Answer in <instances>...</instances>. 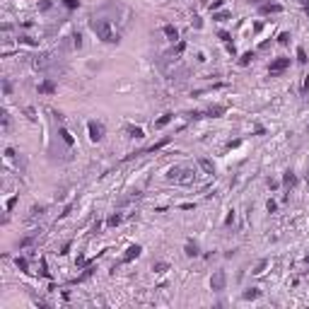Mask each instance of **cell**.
I'll list each match as a JSON object with an SVG mask.
<instances>
[{
    "label": "cell",
    "instance_id": "6da1fadb",
    "mask_svg": "<svg viewBox=\"0 0 309 309\" xmlns=\"http://www.w3.org/2000/svg\"><path fill=\"white\" fill-rule=\"evenodd\" d=\"M90 29L106 44H118L121 41V34L111 27V19H104V17H92L90 19Z\"/></svg>",
    "mask_w": 309,
    "mask_h": 309
},
{
    "label": "cell",
    "instance_id": "7a4b0ae2",
    "mask_svg": "<svg viewBox=\"0 0 309 309\" xmlns=\"http://www.w3.org/2000/svg\"><path fill=\"white\" fill-rule=\"evenodd\" d=\"M87 133H90V140H92V143H99L101 138H104V133H106V128H104V123H101V121H94V118H92L90 123H87Z\"/></svg>",
    "mask_w": 309,
    "mask_h": 309
},
{
    "label": "cell",
    "instance_id": "3957f363",
    "mask_svg": "<svg viewBox=\"0 0 309 309\" xmlns=\"http://www.w3.org/2000/svg\"><path fill=\"white\" fill-rule=\"evenodd\" d=\"M285 68H290V58H275V61L268 65V73H271V75H278V73H282Z\"/></svg>",
    "mask_w": 309,
    "mask_h": 309
},
{
    "label": "cell",
    "instance_id": "277c9868",
    "mask_svg": "<svg viewBox=\"0 0 309 309\" xmlns=\"http://www.w3.org/2000/svg\"><path fill=\"white\" fill-rule=\"evenodd\" d=\"M225 282H227V275H225L222 271H218L213 278H210V287H213L215 292H220V290H225Z\"/></svg>",
    "mask_w": 309,
    "mask_h": 309
},
{
    "label": "cell",
    "instance_id": "5b68a950",
    "mask_svg": "<svg viewBox=\"0 0 309 309\" xmlns=\"http://www.w3.org/2000/svg\"><path fill=\"white\" fill-rule=\"evenodd\" d=\"M140 251H143V246H140V244H130V246L126 249V254H123V263H130L133 258H138V256H140Z\"/></svg>",
    "mask_w": 309,
    "mask_h": 309
},
{
    "label": "cell",
    "instance_id": "8992f818",
    "mask_svg": "<svg viewBox=\"0 0 309 309\" xmlns=\"http://www.w3.org/2000/svg\"><path fill=\"white\" fill-rule=\"evenodd\" d=\"M37 90H39V94H53L58 87H56V82H53V80H44V82H39Z\"/></svg>",
    "mask_w": 309,
    "mask_h": 309
},
{
    "label": "cell",
    "instance_id": "52a82bcc",
    "mask_svg": "<svg viewBox=\"0 0 309 309\" xmlns=\"http://www.w3.org/2000/svg\"><path fill=\"white\" fill-rule=\"evenodd\" d=\"M126 133H128V138H135V140H140V138H145V133H143V128H140V126H133V123H128V126H126Z\"/></svg>",
    "mask_w": 309,
    "mask_h": 309
},
{
    "label": "cell",
    "instance_id": "ba28073f",
    "mask_svg": "<svg viewBox=\"0 0 309 309\" xmlns=\"http://www.w3.org/2000/svg\"><path fill=\"white\" fill-rule=\"evenodd\" d=\"M162 32L167 34V39H169V41H179V29L174 27V24H164Z\"/></svg>",
    "mask_w": 309,
    "mask_h": 309
},
{
    "label": "cell",
    "instance_id": "9c48e42d",
    "mask_svg": "<svg viewBox=\"0 0 309 309\" xmlns=\"http://www.w3.org/2000/svg\"><path fill=\"white\" fill-rule=\"evenodd\" d=\"M58 133H61V138H63V143H65L68 147H73V145H75V140H73V135H70V130H68L63 123H61V128H58Z\"/></svg>",
    "mask_w": 309,
    "mask_h": 309
},
{
    "label": "cell",
    "instance_id": "30bf717a",
    "mask_svg": "<svg viewBox=\"0 0 309 309\" xmlns=\"http://www.w3.org/2000/svg\"><path fill=\"white\" fill-rule=\"evenodd\" d=\"M225 111H227V106H225V104H215V106H210L205 114H208V116H213V118H218V116H222Z\"/></svg>",
    "mask_w": 309,
    "mask_h": 309
},
{
    "label": "cell",
    "instance_id": "8fae6325",
    "mask_svg": "<svg viewBox=\"0 0 309 309\" xmlns=\"http://www.w3.org/2000/svg\"><path fill=\"white\" fill-rule=\"evenodd\" d=\"M271 12H282V7L278 2H266V5H261V15H271Z\"/></svg>",
    "mask_w": 309,
    "mask_h": 309
},
{
    "label": "cell",
    "instance_id": "7c38bea8",
    "mask_svg": "<svg viewBox=\"0 0 309 309\" xmlns=\"http://www.w3.org/2000/svg\"><path fill=\"white\" fill-rule=\"evenodd\" d=\"M282 184H285V186H297V176H295V172H290V169H287V172L282 174Z\"/></svg>",
    "mask_w": 309,
    "mask_h": 309
},
{
    "label": "cell",
    "instance_id": "4fadbf2b",
    "mask_svg": "<svg viewBox=\"0 0 309 309\" xmlns=\"http://www.w3.org/2000/svg\"><path fill=\"white\" fill-rule=\"evenodd\" d=\"M184 254L186 256H198V244H196V242H191V239H189V242H186V246H184Z\"/></svg>",
    "mask_w": 309,
    "mask_h": 309
},
{
    "label": "cell",
    "instance_id": "5bb4252c",
    "mask_svg": "<svg viewBox=\"0 0 309 309\" xmlns=\"http://www.w3.org/2000/svg\"><path fill=\"white\" fill-rule=\"evenodd\" d=\"M242 297H244V300H256V297H261V290H258V287H249Z\"/></svg>",
    "mask_w": 309,
    "mask_h": 309
},
{
    "label": "cell",
    "instance_id": "9a60e30c",
    "mask_svg": "<svg viewBox=\"0 0 309 309\" xmlns=\"http://www.w3.org/2000/svg\"><path fill=\"white\" fill-rule=\"evenodd\" d=\"M169 121H172V114H164L162 118H157V121H154V128H164Z\"/></svg>",
    "mask_w": 309,
    "mask_h": 309
},
{
    "label": "cell",
    "instance_id": "2e32d148",
    "mask_svg": "<svg viewBox=\"0 0 309 309\" xmlns=\"http://www.w3.org/2000/svg\"><path fill=\"white\" fill-rule=\"evenodd\" d=\"M198 164L205 169V174H213V172H215V167H213V162H210V159H198Z\"/></svg>",
    "mask_w": 309,
    "mask_h": 309
},
{
    "label": "cell",
    "instance_id": "e0dca14e",
    "mask_svg": "<svg viewBox=\"0 0 309 309\" xmlns=\"http://www.w3.org/2000/svg\"><path fill=\"white\" fill-rule=\"evenodd\" d=\"M251 61H254V51H249V53L242 56V58H239V65H249Z\"/></svg>",
    "mask_w": 309,
    "mask_h": 309
},
{
    "label": "cell",
    "instance_id": "ac0fdd59",
    "mask_svg": "<svg viewBox=\"0 0 309 309\" xmlns=\"http://www.w3.org/2000/svg\"><path fill=\"white\" fill-rule=\"evenodd\" d=\"M121 220H123V215H118V213H116V215H111V218L106 220V225H109V227H116Z\"/></svg>",
    "mask_w": 309,
    "mask_h": 309
},
{
    "label": "cell",
    "instance_id": "d6986e66",
    "mask_svg": "<svg viewBox=\"0 0 309 309\" xmlns=\"http://www.w3.org/2000/svg\"><path fill=\"white\" fill-rule=\"evenodd\" d=\"M63 5L68 10H77V7H80V0H63Z\"/></svg>",
    "mask_w": 309,
    "mask_h": 309
},
{
    "label": "cell",
    "instance_id": "ffe728a7",
    "mask_svg": "<svg viewBox=\"0 0 309 309\" xmlns=\"http://www.w3.org/2000/svg\"><path fill=\"white\" fill-rule=\"evenodd\" d=\"M15 263H17V268H19V271H27V268H29L27 258H19V256H17V258H15Z\"/></svg>",
    "mask_w": 309,
    "mask_h": 309
},
{
    "label": "cell",
    "instance_id": "44dd1931",
    "mask_svg": "<svg viewBox=\"0 0 309 309\" xmlns=\"http://www.w3.org/2000/svg\"><path fill=\"white\" fill-rule=\"evenodd\" d=\"M287 41H290V34H287V32H280V34H278V44H287Z\"/></svg>",
    "mask_w": 309,
    "mask_h": 309
},
{
    "label": "cell",
    "instance_id": "7402d4cb",
    "mask_svg": "<svg viewBox=\"0 0 309 309\" xmlns=\"http://www.w3.org/2000/svg\"><path fill=\"white\" fill-rule=\"evenodd\" d=\"M297 61H300V63H307V51H304V48H297Z\"/></svg>",
    "mask_w": 309,
    "mask_h": 309
},
{
    "label": "cell",
    "instance_id": "603a6c76",
    "mask_svg": "<svg viewBox=\"0 0 309 309\" xmlns=\"http://www.w3.org/2000/svg\"><path fill=\"white\" fill-rule=\"evenodd\" d=\"M229 17H232L229 12H218V15H215L213 19H220V22H225V19H229Z\"/></svg>",
    "mask_w": 309,
    "mask_h": 309
},
{
    "label": "cell",
    "instance_id": "cb8c5ba5",
    "mask_svg": "<svg viewBox=\"0 0 309 309\" xmlns=\"http://www.w3.org/2000/svg\"><path fill=\"white\" fill-rule=\"evenodd\" d=\"M222 5H225V0H213V2H210V10H218V7H222Z\"/></svg>",
    "mask_w": 309,
    "mask_h": 309
},
{
    "label": "cell",
    "instance_id": "d4e9b609",
    "mask_svg": "<svg viewBox=\"0 0 309 309\" xmlns=\"http://www.w3.org/2000/svg\"><path fill=\"white\" fill-rule=\"evenodd\" d=\"M266 266H268V261H261V263L256 266V271H254V273H263V268H266Z\"/></svg>",
    "mask_w": 309,
    "mask_h": 309
},
{
    "label": "cell",
    "instance_id": "484cf974",
    "mask_svg": "<svg viewBox=\"0 0 309 309\" xmlns=\"http://www.w3.org/2000/svg\"><path fill=\"white\" fill-rule=\"evenodd\" d=\"M73 39H75V41H73V44H75V48H80V46H82V37H80V34H75Z\"/></svg>",
    "mask_w": 309,
    "mask_h": 309
},
{
    "label": "cell",
    "instance_id": "4316f807",
    "mask_svg": "<svg viewBox=\"0 0 309 309\" xmlns=\"http://www.w3.org/2000/svg\"><path fill=\"white\" fill-rule=\"evenodd\" d=\"M39 7H41V10H51V2H48V0H41V2H39Z\"/></svg>",
    "mask_w": 309,
    "mask_h": 309
},
{
    "label": "cell",
    "instance_id": "83f0119b",
    "mask_svg": "<svg viewBox=\"0 0 309 309\" xmlns=\"http://www.w3.org/2000/svg\"><path fill=\"white\" fill-rule=\"evenodd\" d=\"M218 37H220V39H222V41H225V44H229V34H227V32H220V34H218Z\"/></svg>",
    "mask_w": 309,
    "mask_h": 309
},
{
    "label": "cell",
    "instance_id": "f1b7e54d",
    "mask_svg": "<svg viewBox=\"0 0 309 309\" xmlns=\"http://www.w3.org/2000/svg\"><path fill=\"white\" fill-rule=\"evenodd\" d=\"M232 222H234V213H229L227 218H225V225H227V227H229V225H232Z\"/></svg>",
    "mask_w": 309,
    "mask_h": 309
},
{
    "label": "cell",
    "instance_id": "f546056e",
    "mask_svg": "<svg viewBox=\"0 0 309 309\" xmlns=\"http://www.w3.org/2000/svg\"><path fill=\"white\" fill-rule=\"evenodd\" d=\"M266 208H268V213H273V210H275V200H268V205H266Z\"/></svg>",
    "mask_w": 309,
    "mask_h": 309
},
{
    "label": "cell",
    "instance_id": "4dcf8cb0",
    "mask_svg": "<svg viewBox=\"0 0 309 309\" xmlns=\"http://www.w3.org/2000/svg\"><path fill=\"white\" fill-rule=\"evenodd\" d=\"M2 87H5V94H10V92H12V87H10V82H7V80L2 82Z\"/></svg>",
    "mask_w": 309,
    "mask_h": 309
},
{
    "label": "cell",
    "instance_id": "1f68e13d",
    "mask_svg": "<svg viewBox=\"0 0 309 309\" xmlns=\"http://www.w3.org/2000/svg\"><path fill=\"white\" fill-rule=\"evenodd\" d=\"M307 90H309V75L304 77V85H302V92H307Z\"/></svg>",
    "mask_w": 309,
    "mask_h": 309
},
{
    "label": "cell",
    "instance_id": "d6a6232c",
    "mask_svg": "<svg viewBox=\"0 0 309 309\" xmlns=\"http://www.w3.org/2000/svg\"><path fill=\"white\" fill-rule=\"evenodd\" d=\"M304 12H307V15H309V2H307V5H304Z\"/></svg>",
    "mask_w": 309,
    "mask_h": 309
},
{
    "label": "cell",
    "instance_id": "836d02e7",
    "mask_svg": "<svg viewBox=\"0 0 309 309\" xmlns=\"http://www.w3.org/2000/svg\"><path fill=\"white\" fill-rule=\"evenodd\" d=\"M307 181H309V172H307Z\"/></svg>",
    "mask_w": 309,
    "mask_h": 309
},
{
    "label": "cell",
    "instance_id": "e575fe53",
    "mask_svg": "<svg viewBox=\"0 0 309 309\" xmlns=\"http://www.w3.org/2000/svg\"><path fill=\"white\" fill-rule=\"evenodd\" d=\"M307 133H309V126H307Z\"/></svg>",
    "mask_w": 309,
    "mask_h": 309
}]
</instances>
